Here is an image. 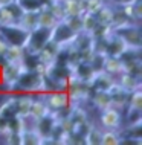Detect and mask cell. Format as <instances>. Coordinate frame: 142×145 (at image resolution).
<instances>
[{"mask_svg": "<svg viewBox=\"0 0 142 145\" xmlns=\"http://www.w3.org/2000/svg\"><path fill=\"white\" fill-rule=\"evenodd\" d=\"M50 90H54V89L49 84V81L46 80L43 72H38L35 69H23L11 92L41 95V93L50 92Z\"/></svg>", "mask_w": 142, "mask_h": 145, "instance_id": "1", "label": "cell"}, {"mask_svg": "<svg viewBox=\"0 0 142 145\" xmlns=\"http://www.w3.org/2000/svg\"><path fill=\"white\" fill-rule=\"evenodd\" d=\"M50 32L52 29L49 28H35L34 31H31L29 35H27V40L23 46L25 49V54H29V55H37L40 50L44 48V44L50 40Z\"/></svg>", "mask_w": 142, "mask_h": 145, "instance_id": "2", "label": "cell"}, {"mask_svg": "<svg viewBox=\"0 0 142 145\" xmlns=\"http://www.w3.org/2000/svg\"><path fill=\"white\" fill-rule=\"evenodd\" d=\"M119 37L127 43L128 48L133 49H142V34H141V25L133 22H128L122 26L113 29Z\"/></svg>", "mask_w": 142, "mask_h": 145, "instance_id": "3", "label": "cell"}, {"mask_svg": "<svg viewBox=\"0 0 142 145\" xmlns=\"http://www.w3.org/2000/svg\"><path fill=\"white\" fill-rule=\"evenodd\" d=\"M40 96L44 99L46 105L49 107V110H52V112L70 110V107H72L69 95H67L66 90H50V92L41 93Z\"/></svg>", "mask_w": 142, "mask_h": 145, "instance_id": "4", "label": "cell"}, {"mask_svg": "<svg viewBox=\"0 0 142 145\" xmlns=\"http://www.w3.org/2000/svg\"><path fill=\"white\" fill-rule=\"evenodd\" d=\"M0 35L6 40L8 44H15V46H25L27 40L29 31L22 28L18 23H11V25H3L0 26Z\"/></svg>", "mask_w": 142, "mask_h": 145, "instance_id": "5", "label": "cell"}, {"mask_svg": "<svg viewBox=\"0 0 142 145\" xmlns=\"http://www.w3.org/2000/svg\"><path fill=\"white\" fill-rule=\"evenodd\" d=\"M75 37H77V32L73 29H70L64 20L57 22V25L52 28V32H50V40L55 41L58 46L70 44Z\"/></svg>", "mask_w": 142, "mask_h": 145, "instance_id": "6", "label": "cell"}, {"mask_svg": "<svg viewBox=\"0 0 142 145\" xmlns=\"http://www.w3.org/2000/svg\"><path fill=\"white\" fill-rule=\"evenodd\" d=\"M121 110H118L115 107H107L104 110H101L99 115V122L101 127L105 130H119L122 127V115Z\"/></svg>", "mask_w": 142, "mask_h": 145, "instance_id": "7", "label": "cell"}, {"mask_svg": "<svg viewBox=\"0 0 142 145\" xmlns=\"http://www.w3.org/2000/svg\"><path fill=\"white\" fill-rule=\"evenodd\" d=\"M128 49L127 43L118 35L115 31H110L109 35L105 37V55H112V57H121L125 50Z\"/></svg>", "mask_w": 142, "mask_h": 145, "instance_id": "8", "label": "cell"}, {"mask_svg": "<svg viewBox=\"0 0 142 145\" xmlns=\"http://www.w3.org/2000/svg\"><path fill=\"white\" fill-rule=\"evenodd\" d=\"M115 83H116V78L113 75L107 73L105 70H96L93 73L92 80L89 81V86L92 90H105V92H109Z\"/></svg>", "mask_w": 142, "mask_h": 145, "instance_id": "9", "label": "cell"}, {"mask_svg": "<svg viewBox=\"0 0 142 145\" xmlns=\"http://www.w3.org/2000/svg\"><path fill=\"white\" fill-rule=\"evenodd\" d=\"M109 93H110V98H112V107H115V108H118V110H121V112L127 107L130 93L125 92L118 83H115L112 86V89L109 90Z\"/></svg>", "mask_w": 142, "mask_h": 145, "instance_id": "10", "label": "cell"}, {"mask_svg": "<svg viewBox=\"0 0 142 145\" xmlns=\"http://www.w3.org/2000/svg\"><path fill=\"white\" fill-rule=\"evenodd\" d=\"M89 103L92 104L96 110L101 112L107 107H112V98H110V93L105 92V90H92Z\"/></svg>", "mask_w": 142, "mask_h": 145, "instance_id": "11", "label": "cell"}, {"mask_svg": "<svg viewBox=\"0 0 142 145\" xmlns=\"http://www.w3.org/2000/svg\"><path fill=\"white\" fill-rule=\"evenodd\" d=\"M116 83L121 86L125 92L132 93L135 90L141 89V76H136L133 73H128V72H122L121 75L116 76Z\"/></svg>", "mask_w": 142, "mask_h": 145, "instance_id": "12", "label": "cell"}, {"mask_svg": "<svg viewBox=\"0 0 142 145\" xmlns=\"http://www.w3.org/2000/svg\"><path fill=\"white\" fill-rule=\"evenodd\" d=\"M102 70H105L107 73H110V75H113L116 78L122 72H125V66H124V61L119 57L105 55L104 61H102Z\"/></svg>", "mask_w": 142, "mask_h": 145, "instance_id": "13", "label": "cell"}, {"mask_svg": "<svg viewBox=\"0 0 142 145\" xmlns=\"http://www.w3.org/2000/svg\"><path fill=\"white\" fill-rule=\"evenodd\" d=\"M121 9H122V12L125 14V17H127L130 22L141 25V18H142V0H133L132 3L122 5Z\"/></svg>", "mask_w": 142, "mask_h": 145, "instance_id": "14", "label": "cell"}, {"mask_svg": "<svg viewBox=\"0 0 142 145\" xmlns=\"http://www.w3.org/2000/svg\"><path fill=\"white\" fill-rule=\"evenodd\" d=\"M49 107L46 105L44 103V99L40 96V95H37V96H34L32 98V103H31L29 105V113H27V116H31L32 119H40L41 116H44L46 113H49Z\"/></svg>", "mask_w": 142, "mask_h": 145, "instance_id": "15", "label": "cell"}, {"mask_svg": "<svg viewBox=\"0 0 142 145\" xmlns=\"http://www.w3.org/2000/svg\"><path fill=\"white\" fill-rule=\"evenodd\" d=\"M25 57V49L22 46L9 44L2 55V63H22Z\"/></svg>", "mask_w": 142, "mask_h": 145, "instance_id": "16", "label": "cell"}, {"mask_svg": "<svg viewBox=\"0 0 142 145\" xmlns=\"http://www.w3.org/2000/svg\"><path fill=\"white\" fill-rule=\"evenodd\" d=\"M17 23L29 32L34 31L35 28H38V11H23Z\"/></svg>", "mask_w": 142, "mask_h": 145, "instance_id": "17", "label": "cell"}, {"mask_svg": "<svg viewBox=\"0 0 142 145\" xmlns=\"http://www.w3.org/2000/svg\"><path fill=\"white\" fill-rule=\"evenodd\" d=\"M61 6L63 12H64V18L84 12V5H82L81 0H61Z\"/></svg>", "mask_w": 142, "mask_h": 145, "instance_id": "18", "label": "cell"}, {"mask_svg": "<svg viewBox=\"0 0 142 145\" xmlns=\"http://www.w3.org/2000/svg\"><path fill=\"white\" fill-rule=\"evenodd\" d=\"M113 14H115V8L110 3H104L102 8L98 11L96 14V20L99 25H104V26H112V22H113Z\"/></svg>", "mask_w": 142, "mask_h": 145, "instance_id": "19", "label": "cell"}, {"mask_svg": "<svg viewBox=\"0 0 142 145\" xmlns=\"http://www.w3.org/2000/svg\"><path fill=\"white\" fill-rule=\"evenodd\" d=\"M57 18H55V15L50 12L49 8H41L40 11H38V26L40 28H49L52 29L55 25H57Z\"/></svg>", "mask_w": 142, "mask_h": 145, "instance_id": "20", "label": "cell"}, {"mask_svg": "<svg viewBox=\"0 0 142 145\" xmlns=\"http://www.w3.org/2000/svg\"><path fill=\"white\" fill-rule=\"evenodd\" d=\"M40 145L44 144V140L35 128H25L22 131V145Z\"/></svg>", "mask_w": 142, "mask_h": 145, "instance_id": "21", "label": "cell"}, {"mask_svg": "<svg viewBox=\"0 0 142 145\" xmlns=\"http://www.w3.org/2000/svg\"><path fill=\"white\" fill-rule=\"evenodd\" d=\"M104 128L95 127V125H89L87 131L84 133V144L87 145H101V136Z\"/></svg>", "mask_w": 142, "mask_h": 145, "instance_id": "22", "label": "cell"}, {"mask_svg": "<svg viewBox=\"0 0 142 145\" xmlns=\"http://www.w3.org/2000/svg\"><path fill=\"white\" fill-rule=\"evenodd\" d=\"M127 110H135V112H142V90L137 89L135 92L130 93L128 103H127Z\"/></svg>", "mask_w": 142, "mask_h": 145, "instance_id": "23", "label": "cell"}, {"mask_svg": "<svg viewBox=\"0 0 142 145\" xmlns=\"http://www.w3.org/2000/svg\"><path fill=\"white\" fill-rule=\"evenodd\" d=\"M121 133L116 130H102L101 136V145H119Z\"/></svg>", "mask_w": 142, "mask_h": 145, "instance_id": "24", "label": "cell"}, {"mask_svg": "<svg viewBox=\"0 0 142 145\" xmlns=\"http://www.w3.org/2000/svg\"><path fill=\"white\" fill-rule=\"evenodd\" d=\"M99 25L96 20V15L92 14V12H82V31L84 32H89L92 34L95 29H96V26Z\"/></svg>", "mask_w": 142, "mask_h": 145, "instance_id": "25", "label": "cell"}, {"mask_svg": "<svg viewBox=\"0 0 142 145\" xmlns=\"http://www.w3.org/2000/svg\"><path fill=\"white\" fill-rule=\"evenodd\" d=\"M64 22L67 23L69 28L73 29L77 34L82 31V14H80V15H72V17H66Z\"/></svg>", "mask_w": 142, "mask_h": 145, "instance_id": "26", "label": "cell"}, {"mask_svg": "<svg viewBox=\"0 0 142 145\" xmlns=\"http://www.w3.org/2000/svg\"><path fill=\"white\" fill-rule=\"evenodd\" d=\"M38 2H40L41 8H50L55 2H58V0H38Z\"/></svg>", "mask_w": 142, "mask_h": 145, "instance_id": "27", "label": "cell"}, {"mask_svg": "<svg viewBox=\"0 0 142 145\" xmlns=\"http://www.w3.org/2000/svg\"><path fill=\"white\" fill-rule=\"evenodd\" d=\"M14 0H0V6H6L9 5V3H12Z\"/></svg>", "mask_w": 142, "mask_h": 145, "instance_id": "28", "label": "cell"}]
</instances>
